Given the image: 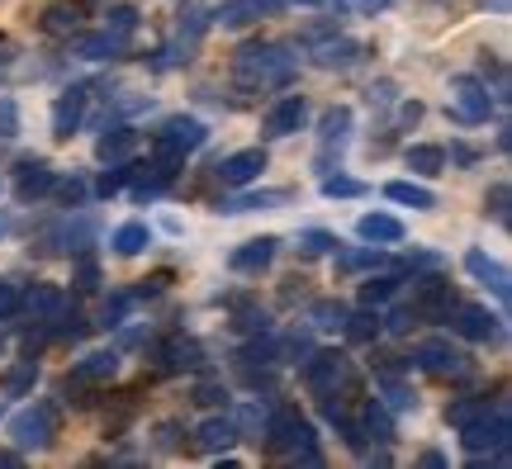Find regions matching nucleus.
I'll return each instance as SVG.
<instances>
[{
    "label": "nucleus",
    "instance_id": "nucleus-1",
    "mask_svg": "<svg viewBox=\"0 0 512 469\" xmlns=\"http://www.w3.org/2000/svg\"><path fill=\"white\" fill-rule=\"evenodd\" d=\"M261 436H266V451L285 455L290 465H323V451H318V432H313L309 417H299V408H271L266 422H261Z\"/></svg>",
    "mask_w": 512,
    "mask_h": 469
},
{
    "label": "nucleus",
    "instance_id": "nucleus-2",
    "mask_svg": "<svg viewBox=\"0 0 512 469\" xmlns=\"http://www.w3.org/2000/svg\"><path fill=\"white\" fill-rule=\"evenodd\" d=\"M508 441H512L508 403H494V408H484L475 422L460 427V446L470 451L475 465H508Z\"/></svg>",
    "mask_w": 512,
    "mask_h": 469
},
{
    "label": "nucleus",
    "instance_id": "nucleus-3",
    "mask_svg": "<svg viewBox=\"0 0 512 469\" xmlns=\"http://www.w3.org/2000/svg\"><path fill=\"white\" fill-rule=\"evenodd\" d=\"M233 76H238L242 86H290L294 76V57L285 43H242L238 53H233Z\"/></svg>",
    "mask_w": 512,
    "mask_h": 469
},
{
    "label": "nucleus",
    "instance_id": "nucleus-4",
    "mask_svg": "<svg viewBox=\"0 0 512 469\" xmlns=\"http://www.w3.org/2000/svg\"><path fill=\"white\" fill-rule=\"evenodd\" d=\"M446 109H451L456 124L479 128V124H489V114H494V95H489V86H484L479 76H451Z\"/></svg>",
    "mask_w": 512,
    "mask_h": 469
},
{
    "label": "nucleus",
    "instance_id": "nucleus-5",
    "mask_svg": "<svg viewBox=\"0 0 512 469\" xmlns=\"http://www.w3.org/2000/svg\"><path fill=\"white\" fill-rule=\"evenodd\" d=\"M57 436V408L48 398H38L29 408H19L10 417V441H15V451H43V446H53Z\"/></svg>",
    "mask_w": 512,
    "mask_h": 469
},
{
    "label": "nucleus",
    "instance_id": "nucleus-6",
    "mask_svg": "<svg viewBox=\"0 0 512 469\" xmlns=\"http://www.w3.org/2000/svg\"><path fill=\"white\" fill-rule=\"evenodd\" d=\"M204 143H209V124L195 119V114H171V119L157 128V138H152V147H157L162 157H176V162H185L190 152H200Z\"/></svg>",
    "mask_w": 512,
    "mask_h": 469
},
{
    "label": "nucleus",
    "instance_id": "nucleus-7",
    "mask_svg": "<svg viewBox=\"0 0 512 469\" xmlns=\"http://www.w3.org/2000/svg\"><path fill=\"white\" fill-rule=\"evenodd\" d=\"M408 361L418 365V370H427V375H451V379H460V375H470V370H475L470 356H465L460 346H451V337H427V342H418Z\"/></svg>",
    "mask_w": 512,
    "mask_h": 469
},
{
    "label": "nucleus",
    "instance_id": "nucleus-8",
    "mask_svg": "<svg viewBox=\"0 0 512 469\" xmlns=\"http://www.w3.org/2000/svg\"><path fill=\"white\" fill-rule=\"evenodd\" d=\"M347 379H351V361L342 351H313L309 361H304V389H309L313 398L337 394Z\"/></svg>",
    "mask_w": 512,
    "mask_h": 469
},
{
    "label": "nucleus",
    "instance_id": "nucleus-9",
    "mask_svg": "<svg viewBox=\"0 0 512 469\" xmlns=\"http://www.w3.org/2000/svg\"><path fill=\"white\" fill-rule=\"evenodd\" d=\"M451 327H456V337H465V342H498L503 337V318L489 313L484 304H456L451 308Z\"/></svg>",
    "mask_w": 512,
    "mask_h": 469
},
{
    "label": "nucleus",
    "instance_id": "nucleus-10",
    "mask_svg": "<svg viewBox=\"0 0 512 469\" xmlns=\"http://www.w3.org/2000/svg\"><path fill=\"white\" fill-rule=\"evenodd\" d=\"M86 105H91V86H67V91L53 100V138L57 143L76 138V128L86 119Z\"/></svg>",
    "mask_w": 512,
    "mask_h": 469
},
{
    "label": "nucleus",
    "instance_id": "nucleus-11",
    "mask_svg": "<svg viewBox=\"0 0 512 469\" xmlns=\"http://www.w3.org/2000/svg\"><path fill=\"white\" fill-rule=\"evenodd\" d=\"M152 356H157V365H162V375H185V370H204V365H209L204 361V346L195 342V337H181V332L166 337Z\"/></svg>",
    "mask_w": 512,
    "mask_h": 469
},
{
    "label": "nucleus",
    "instance_id": "nucleus-12",
    "mask_svg": "<svg viewBox=\"0 0 512 469\" xmlns=\"http://www.w3.org/2000/svg\"><path fill=\"white\" fill-rule=\"evenodd\" d=\"M304 119H309V100H304V95H285V100H275V105L266 109L261 138H290V133L304 128Z\"/></svg>",
    "mask_w": 512,
    "mask_h": 469
},
{
    "label": "nucleus",
    "instance_id": "nucleus-13",
    "mask_svg": "<svg viewBox=\"0 0 512 469\" xmlns=\"http://www.w3.org/2000/svg\"><path fill=\"white\" fill-rule=\"evenodd\" d=\"M261 171H266V152H261V147L233 152V157H223V162L214 166V176H219L228 190H247L252 181H261Z\"/></svg>",
    "mask_w": 512,
    "mask_h": 469
},
{
    "label": "nucleus",
    "instance_id": "nucleus-14",
    "mask_svg": "<svg viewBox=\"0 0 512 469\" xmlns=\"http://www.w3.org/2000/svg\"><path fill=\"white\" fill-rule=\"evenodd\" d=\"M19 176H15V199L19 204H34V199L43 195H53V181H57V171L43 157H24V162L15 166Z\"/></svg>",
    "mask_w": 512,
    "mask_h": 469
},
{
    "label": "nucleus",
    "instance_id": "nucleus-15",
    "mask_svg": "<svg viewBox=\"0 0 512 469\" xmlns=\"http://www.w3.org/2000/svg\"><path fill=\"white\" fill-rule=\"evenodd\" d=\"M275 252H280V237H247L242 247H233V256H228V266L238 275H261V271H271V261Z\"/></svg>",
    "mask_w": 512,
    "mask_h": 469
},
{
    "label": "nucleus",
    "instance_id": "nucleus-16",
    "mask_svg": "<svg viewBox=\"0 0 512 469\" xmlns=\"http://www.w3.org/2000/svg\"><path fill=\"white\" fill-rule=\"evenodd\" d=\"M124 43L128 38L110 34V29H95V34H81V29H76L72 53L81 57V62H119V57H124Z\"/></svg>",
    "mask_w": 512,
    "mask_h": 469
},
{
    "label": "nucleus",
    "instance_id": "nucleus-17",
    "mask_svg": "<svg viewBox=\"0 0 512 469\" xmlns=\"http://www.w3.org/2000/svg\"><path fill=\"white\" fill-rule=\"evenodd\" d=\"M242 436H238V422L228 413H214V417H204L200 427H195V446H200L204 455H223V451H233Z\"/></svg>",
    "mask_w": 512,
    "mask_h": 469
},
{
    "label": "nucleus",
    "instance_id": "nucleus-18",
    "mask_svg": "<svg viewBox=\"0 0 512 469\" xmlns=\"http://www.w3.org/2000/svg\"><path fill=\"white\" fill-rule=\"evenodd\" d=\"M176 157H162V152H157V162L152 166H133V199H157L166 190V185L176 181Z\"/></svg>",
    "mask_w": 512,
    "mask_h": 469
},
{
    "label": "nucleus",
    "instance_id": "nucleus-19",
    "mask_svg": "<svg viewBox=\"0 0 512 469\" xmlns=\"http://www.w3.org/2000/svg\"><path fill=\"white\" fill-rule=\"evenodd\" d=\"M465 271L475 275L479 285H489V289L498 294V299L508 304V294H512V275H508V266H503V261H494L489 252H479V247H470V252H465Z\"/></svg>",
    "mask_w": 512,
    "mask_h": 469
},
{
    "label": "nucleus",
    "instance_id": "nucleus-20",
    "mask_svg": "<svg viewBox=\"0 0 512 469\" xmlns=\"http://www.w3.org/2000/svg\"><path fill=\"white\" fill-rule=\"evenodd\" d=\"M114 375H119V351H114V346L86 351V356L72 365V379H76V384H110Z\"/></svg>",
    "mask_w": 512,
    "mask_h": 469
},
{
    "label": "nucleus",
    "instance_id": "nucleus-21",
    "mask_svg": "<svg viewBox=\"0 0 512 469\" xmlns=\"http://www.w3.org/2000/svg\"><path fill=\"white\" fill-rule=\"evenodd\" d=\"M366 53H370L366 43H356V38H337V43H328V48H318V53H313V67H318V72H351Z\"/></svg>",
    "mask_w": 512,
    "mask_h": 469
},
{
    "label": "nucleus",
    "instance_id": "nucleus-22",
    "mask_svg": "<svg viewBox=\"0 0 512 469\" xmlns=\"http://www.w3.org/2000/svg\"><path fill=\"white\" fill-rule=\"evenodd\" d=\"M81 19H86V5L81 0H53L48 10H43V34H53V38H72L76 29H81Z\"/></svg>",
    "mask_w": 512,
    "mask_h": 469
},
{
    "label": "nucleus",
    "instance_id": "nucleus-23",
    "mask_svg": "<svg viewBox=\"0 0 512 469\" xmlns=\"http://www.w3.org/2000/svg\"><path fill=\"white\" fill-rule=\"evenodd\" d=\"M356 237L370 247H399L403 242V223L394 214H361L356 218Z\"/></svg>",
    "mask_w": 512,
    "mask_h": 469
},
{
    "label": "nucleus",
    "instance_id": "nucleus-24",
    "mask_svg": "<svg viewBox=\"0 0 512 469\" xmlns=\"http://www.w3.org/2000/svg\"><path fill=\"white\" fill-rule=\"evenodd\" d=\"M347 138H351V109L347 105H332L328 114L318 119V147H323V157H328L332 147L342 152V147H347ZM323 157H318V162H323Z\"/></svg>",
    "mask_w": 512,
    "mask_h": 469
},
{
    "label": "nucleus",
    "instance_id": "nucleus-25",
    "mask_svg": "<svg viewBox=\"0 0 512 469\" xmlns=\"http://www.w3.org/2000/svg\"><path fill=\"white\" fill-rule=\"evenodd\" d=\"M375 394L384 398V408H389V413H408V408H418L413 384H408L403 375H394V370H380V375H375Z\"/></svg>",
    "mask_w": 512,
    "mask_h": 469
},
{
    "label": "nucleus",
    "instance_id": "nucleus-26",
    "mask_svg": "<svg viewBox=\"0 0 512 469\" xmlns=\"http://www.w3.org/2000/svg\"><path fill=\"white\" fill-rule=\"evenodd\" d=\"M67 308V294L57 285H34V289H24V304H19V313H29L34 323H48L53 313H62Z\"/></svg>",
    "mask_w": 512,
    "mask_h": 469
},
{
    "label": "nucleus",
    "instance_id": "nucleus-27",
    "mask_svg": "<svg viewBox=\"0 0 512 469\" xmlns=\"http://www.w3.org/2000/svg\"><path fill=\"white\" fill-rule=\"evenodd\" d=\"M133 147H138V133H133L128 124H114V128H105V133L95 138V157L110 166V162H124Z\"/></svg>",
    "mask_w": 512,
    "mask_h": 469
},
{
    "label": "nucleus",
    "instance_id": "nucleus-28",
    "mask_svg": "<svg viewBox=\"0 0 512 469\" xmlns=\"http://www.w3.org/2000/svg\"><path fill=\"white\" fill-rule=\"evenodd\" d=\"M384 199H394L403 209H418V214L437 209V190H427V185H418V181H389L384 185Z\"/></svg>",
    "mask_w": 512,
    "mask_h": 469
},
{
    "label": "nucleus",
    "instance_id": "nucleus-29",
    "mask_svg": "<svg viewBox=\"0 0 512 469\" xmlns=\"http://www.w3.org/2000/svg\"><path fill=\"white\" fill-rule=\"evenodd\" d=\"M209 24H214V10H209V5H185L181 15H176V38H181L185 48H195V43L209 34Z\"/></svg>",
    "mask_w": 512,
    "mask_h": 469
},
{
    "label": "nucleus",
    "instance_id": "nucleus-30",
    "mask_svg": "<svg viewBox=\"0 0 512 469\" xmlns=\"http://www.w3.org/2000/svg\"><path fill=\"white\" fill-rule=\"evenodd\" d=\"M290 204V190H261V195H238V199H223L219 214H256V209H280Z\"/></svg>",
    "mask_w": 512,
    "mask_h": 469
},
{
    "label": "nucleus",
    "instance_id": "nucleus-31",
    "mask_svg": "<svg viewBox=\"0 0 512 469\" xmlns=\"http://www.w3.org/2000/svg\"><path fill=\"white\" fill-rule=\"evenodd\" d=\"M403 162H408V171H418V176H441V171H446V147L413 143L408 152H403Z\"/></svg>",
    "mask_w": 512,
    "mask_h": 469
},
{
    "label": "nucleus",
    "instance_id": "nucleus-32",
    "mask_svg": "<svg viewBox=\"0 0 512 469\" xmlns=\"http://www.w3.org/2000/svg\"><path fill=\"white\" fill-rule=\"evenodd\" d=\"M356 422H361V436H375V441H394V413L384 408L380 398H370Z\"/></svg>",
    "mask_w": 512,
    "mask_h": 469
},
{
    "label": "nucleus",
    "instance_id": "nucleus-33",
    "mask_svg": "<svg viewBox=\"0 0 512 469\" xmlns=\"http://www.w3.org/2000/svg\"><path fill=\"white\" fill-rule=\"evenodd\" d=\"M110 247H114V256H138L152 247V233H147V223H124V228H114Z\"/></svg>",
    "mask_w": 512,
    "mask_h": 469
},
{
    "label": "nucleus",
    "instance_id": "nucleus-34",
    "mask_svg": "<svg viewBox=\"0 0 512 469\" xmlns=\"http://www.w3.org/2000/svg\"><path fill=\"white\" fill-rule=\"evenodd\" d=\"M252 19H261L256 0H223L219 10H214V24H223V29H247Z\"/></svg>",
    "mask_w": 512,
    "mask_h": 469
},
{
    "label": "nucleus",
    "instance_id": "nucleus-35",
    "mask_svg": "<svg viewBox=\"0 0 512 469\" xmlns=\"http://www.w3.org/2000/svg\"><path fill=\"white\" fill-rule=\"evenodd\" d=\"M399 289H403L399 275H370L366 285H361V304H366V308H380V304H389Z\"/></svg>",
    "mask_w": 512,
    "mask_h": 469
},
{
    "label": "nucleus",
    "instance_id": "nucleus-36",
    "mask_svg": "<svg viewBox=\"0 0 512 469\" xmlns=\"http://www.w3.org/2000/svg\"><path fill=\"white\" fill-rule=\"evenodd\" d=\"M342 332H347L351 342H375L384 332V323H380V313H347V323H342Z\"/></svg>",
    "mask_w": 512,
    "mask_h": 469
},
{
    "label": "nucleus",
    "instance_id": "nucleus-37",
    "mask_svg": "<svg viewBox=\"0 0 512 469\" xmlns=\"http://www.w3.org/2000/svg\"><path fill=\"white\" fill-rule=\"evenodd\" d=\"M309 323L323 327V332H337V327L347 323V304H337V299H318V304H309Z\"/></svg>",
    "mask_w": 512,
    "mask_h": 469
},
{
    "label": "nucleus",
    "instance_id": "nucleus-38",
    "mask_svg": "<svg viewBox=\"0 0 512 469\" xmlns=\"http://www.w3.org/2000/svg\"><path fill=\"white\" fill-rule=\"evenodd\" d=\"M133 304H138V299H133L128 289H119V294H110V299L100 304V327H124V318H128V313H133Z\"/></svg>",
    "mask_w": 512,
    "mask_h": 469
},
{
    "label": "nucleus",
    "instance_id": "nucleus-39",
    "mask_svg": "<svg viewBox=\"0 0 512 469\" xmlns=\"http://www.w3.org/2000/svg\"><path fill=\"white\" fill-rule=\"evenodd\" d=\"M323 199H361L366 195V181H356V176H323Z\"/></svg>",
    "mask_w": 512,
    "mask_h": 469
},
{
    "label": "nucleus",
    "instance_id": "nucleus-40",
    "mask_svg": "<svg viewBox=\"0 0 512 469\" xmlns=\"http://www.w3.org/2000/svg\"><path fill=\"white\" fill-rule=\"evenodd\" d=\"M34 379H38V361H34V356H24V361L10 370V379H5V394H10V398L29 394V389H34Z\"/></svg>",
    "mask_w": 512,
    "mask_h": 469
},
{
    "label": "nucleus",
    "instance_id": "nucleus-41",
    "mask_svg": "<svg viewBox=\"0 0 512 469\" xmlns=\"http://www.w3.org/2000/svg\"><path fill=\"white\" fill-rule=\"evenodd\" d=\"M110 34H119V38H128V34H138V24H143V15H138V5H110Z\"/></svg>",
    "mask_w": 512,
    "mask_h": 469
},
{
    "label": "nucleus",
    "instance_id": "nucleus-42",
    "mask_svg": "<svg viewBox=\"0 0 512 469\" xmlns=\"http://www.w3.org/2000/svg\"><path fill=\"white\" fill-rule=\"evenodd\" d=\"M337 266H342V271H375V266H384V247H361V252H337Z\"/></svg>",
    "mask_w": 512,
    "mask_h": 469
},
{
    "label": "nucleus",
    "instance_id": "nucleus-43",
    "mask_svg": "<svg viewBox=\"0 0 512 469\" xmlns=\"http://www.w3.org/2000/svg\"><path fill=\"white\" fill-rule=\"evenodd\" d=\"M128 181H133V166H128V162H110V171H105V176L95 181V195L110 199V195H119Z\"/></svg>",
    "mask_w": 512,
    "mask_h": 469
},
{
    "label": "nucleus",
    "instance_id": "nucleus-44",
    "mask_svg": "<svg viewBox=\"0 0 512 469\" xmlns=\"http://www.w3.org/2000/svg\"><path fill=\"white\" fill-rule=\"evenodd\" d=\"M484 408H489V398H479V394L456 398V403L446 408V422H451V427H465V422H475V417L484 413Z\"/></svg>",
    "mask_w": 512,
    "mask_h": 469
},
{
    "label": "nucleus",
    "instance_id": "nucleus-45",
    "mask_svg": "<svg viewBox=\"0 0 512 469\" xmlns=\"http://www.w3.org/2000/svg\"><path fill=\"white\" fill-rule=\"evenodd\" d=\"M299 247H304V256H332L342 242H337V233H323V228H309V233H299Z\"/></svg>",
    "mask_w": 512,
    "mask_h": 469
},
{
    "label": "nucleus",
    "instance_id": "nucleus-46",
    "mask_svg": "<svg viewBox=\"0 0 512 469\" xmlns=\"http://www.w3.org/2000/svg\"><path fill=\"white\" fill-rule=\"evenodd\" d=\"M19 304H24V289H19L15 280H0V323L19 318Z\"/></svg>",
    "mask_w": 512,
    "mask_h": 469
},
{
    "label": "nucleus",
    "instance_id": "nucleus-47",
    "mask_svg": "<svg viewBox=\"0 0 512 469\" xmlns=\"http://www.w3.org/2000/svg\"><path fill=\"white\" fill-rule=\"evenodd\" d=\"M195 403H200V408H223V403H228V389H223L219 379H200V384H195Z\"/></svg>",
    "mask_w": 512,
    "mask_h": 469
},
{
    "label": "nucleus",
    "instance_id": "nucleus-48",
    "mask_svg": "<svg viewBox=\"0 0 512 469\" xmlns=\"http://www.w3.org/2000/svg\"><path fill=\"white\" fill-rule=\"evenodd\" d=\"M53 190H57V195H62V204H67V209H81V199L91 195L81 176H67V181H53Z\"/></svg>",
    "mask_w": 512,
    "mask_h": 469
},
{
    "label": "nucleus",
    "instance_id": "nucleus-49",
    "mask_svg": "<svg viewBox=\"0 0 512 469\" xmlns=\"http://www.w3.org/2000/svg\"><path fill=\"white\" fill-rule=\"evenodd\" d=\"M181 422H157V451H181Z\"/></svg>",
    "mask_w": 512,
    "mask_h": 469
},
{
    "label": "nucleus",
    "instance_id": "nucleus-50",
    "mask_svg": "<svg viewBox=\"0 0 512 469\" xmlns=\"http://www.w3.org/2000/svg\"><path fill=\"white\" fill-rule=\"evenodd\" d=\"M19 133V109L10 95H0V138H15Z\"/></svg>",
    "mask_w": 512,
    "mask_h": 469
},
{
    "label": "nucleus",
    "instance_id": "nucleus-51",
    "mask_svg": "<svg viewBox=\"0 0 512 469\" xmlns=\"http://www.w3.org/2000/svg\"><path fill=\"white\" fill-rule=\"evenodd\" d=\"M508 199H512V190L503 181L489 190V209H494V218H498V228H508Z\"/></svg>",
    "mask_w": 512,
    "mask_h": 469
},
{
    "label": "nucleus",
    "instance_id": "nucleus-52",
    "mask_svg": "<svg viewBox=\"0 0 512 469\" xmlns=\"http://www.w3.org/2000/svg\"><path fill=\"white\" fill-rule=\"evenodd\" d=\"M95 285H100V271H95V261H81V266H76V289H81V294H91Z\"/></svg>",
    "mask_w": 512,
    "mask_h": 469
},
{
    "label": "nucleus",
    "instance_id": "nucleus-53",
    "mask_svg": "<svg viewBox=\"0 0 512 469\" xmlns=\"http://www.w3.org/2000/svg\"><path fill=\"white\" fill-rule=\"evenodd\" d=\"M422 119V100H403L399 105V128H413Z\"/></svg>",
    "mask_w": 512,
    "mask_h": 469
},
{
    "label": "nucleus",
    "instance_id": "nucleus-54",
    "mask_svg": "<svg viewBox=\"0 0 512 469\" xmlns=\"http://www.w3.org/2000/svg\"><path fill=\"white\" fill-rule=\"evenodd\" d=\"M366 15H380V10H389V5H399V0H356Z\"/></svg>",
    "mask_w": 512,
    "mask_h": 469
},
{
    "label": "nucleus",
    "instance_id": "nucleus-55",
    "mask_svg": "<svg viewBox=\"0 0 512 469\" xmlns=\"http://www.w3.org/2000/svg\"><path fill=\"white\" fill-rule=\"evenodd\" d=\"M422 465H432V469H441V465H446V455H441V451H422Z\"/></svg>",
    "mask_w": 512,
    "mask_h": 469
},
{
    "label": "nucleus",
    "instance_id": "nucleus-56",
    "mask_svg": "<svg viewBox=\"0 0 512 469\" xmlns=\"http://www.w3.org/2000/svg\"><path fill=\"white\" fill-rule=\"evenodd\" d=\"M280 5H285V0H256V10H261V15H275Z\"/></svg>",
    "mask_w": 512,
    "mask_h": 469
},
{
    "label": "nucleus",
    "instance_id": "nucleus-57",
    "mask_svg": "<svg viewBox=\"0 0 512 469\" xmlns=\"http://www.w3.org/2000/svg\"><path fill=\"white\" fill-rule=\"evenodd\" d=\"M24 460V451H0V465H19Z\"/></svg>",
    "mask_w": 512,
    "mask_h": 469
},
{
    "label": "nucleus",
    "instance_id": "nucleus-58",
    "mask_svg": "<svg viewBox=\"0 0 512 469\" xmlns=\"http://www.w3.org/2000/svg\"><path fill=\"white\" fill-rule=\"evenodd\" d=\"M484 10H494V15H508V0H484Z\"/></svg>",
    "mask_w": 512,
    "mask_h": 469
},
{
    "label": "nucleus",
    "instance_id": "nucleus-59",
    "mask_svg": "<svg viewBox=\"0 0 512 469\" xmlns=\"http://www.w3.org/2000/svg\"><path fill=\"white\" fill-rule=\"evenodd\" d=\"M294 5H304V10H318V5H328V0H294Z\"/></svg>",
    "mask_w": 512,
    "mask_h": 469
},
{
    "label": "nucleus",
    "instance_id": "nucleus-60",
    "mask_svg": "<svg viewBox=\"0 0 512 469\" xmlns=\"http://www.w3.org/2000/svg\"><path fill=\"white\" fill-rule=\"evenodd\" d=\"M0 413H5V403H0Z\"/></svg>",
    "mask_w": 512,
    "mask_h": 469
}]
</instances>
